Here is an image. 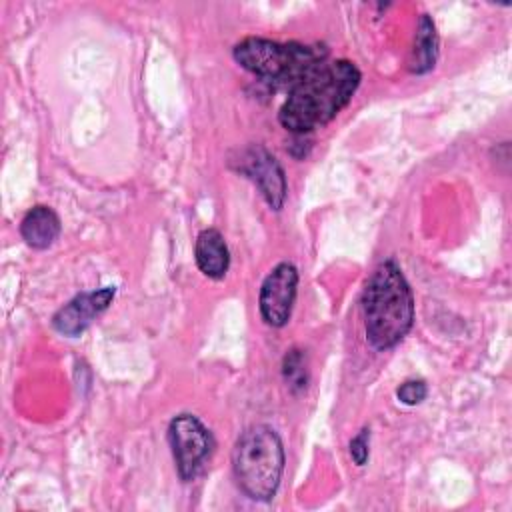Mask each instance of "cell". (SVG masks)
<instances>
[{
	"label": "cell",
	"mask_w": 512,
	"mask_h": 512,
	"mask_svg": "<svg viewBox=\"0 0 512 512\" xmlns=\"http://www.w3.org/2000/svg\"><path fill=\"white\" fill-rule=\"evenodd\" d=\"M438 58V34L434 20L428 14H422L416 24L414 44L408 58V70L412 74H426L434 68Z\"/></svg>",
	"instance_id": "11"
},
{
	"label": "cell",
	"mask_w": 512,
	"mask_h": 512,
	"mask_svg": "<svg viewBox=\"0 0 512 512\" xmlns=\"http://www.w3.org/2000/svg\"><path fill=\"white\" fill-rule=\"evenodd\" d=\"M116 288L114 286H104L100 290L92 292H82L74 296L68 304H64L54 316H52V326L56 332L76 338L80 336L94 318H98L114 300Z\"/></svg>",
	"instance_id": "8"
},
{
	"label": "cell",
	"mask_w": 512,
	"mask_h": 512,
	"mask_svg": "<svg viewBox=\"0 0 512 512\" xmlns=\"http://www.w3.org/2000/svg\"><path fill=\"white\" fill-rule=\"evenodd\" d=\"M298 292V270L290 262L276 264L260 286L258 308L262 320L272 328H282L292 314Z\"/></svg>",
	"instance_id": "6"
},
{
	"label": "cell",
	"mask_w": 512,
	"mask_h": 512,
	"mask_svg": "<svg viewBox=\"0 0 512 512\" xmlns=\"http://www.w3.org/2000/svg\"><path fill=\"white\" fill-rule=\"evenodd\" d=\"M168 440L172 446L178 474L184 482L192 480L212 452V434L194 414H178L170 420Z\"/></svg>",
	"instance_id": "5"
},
{
	"label": "cell",
	"mask_w": 512,
	"mask_h": 512,
	"mask_svg": "<svg viewBox=\"0 0 512 512\" xmlns=\"http://www.w3.org/2000/svg\"><path fill=\"white\" fill-rule=\"evenodd\" d=\"M366 340L376 350L394 348L412 328L414 296L394 260L376 266L362 292Z\"/></svg>",
	"instance_id": "2"
},
{
	"label": "cell",
	"mask_w": 512,
	"mask_h": 512,
	"mask_svg": "<svg viewBox=\"0 0 512 512\" xmlns=\"http://www.w3.org/2000/svg\"><path fill=\"white\" fill-rule=\"evenodd\" d=\"M240 172H244L260 190L272 210H280L286 200V176L278 160L262 146H250L242 152Z\"/></svg>",
	"instance_id": "7"
},
{
	"label": "cell",
	"mask_w": 512,
	"mask_h": 512,
	"mask_svg": "<svg viewBox=\"0 0 512 512\" xmlns=\"http://www.w3.org/2000/svg\"><path fill=\"white\" fill-rule=\"evenodd\" d=\"M368 444H370V430H368V428H362V430L350 440L348 450H350V456H352V460H354L356 466H364V464H366V460H368V456H370Z\"/></svg>",
	"instance_id": "14"
},
{
	"label": "cell",
	"mask_w": 512,
	"mask_h": 512,
	"mask_svg": "<svg viewBox=\"0 0 512 512\" xmlns=\"http://www.w3.org/2000/svg\"><path fill=\"white\" fill-rule=\"evenodd\" d=\"M360 78V70L350 60L326 58L290 88L278 112L280 124L294 134L328 124L352 100Z\"/></svg>",
	"instance_id": "1"
},
{
	"label": "cell",
	"mask_w": 512,
	"mask_h": 512,
	"mask_svg": "<svg viewBox=\"0 0 512 512\" xmlns=\"http://www.w3.org/2000/svg\"><path fill=\"white\" fill-rule=\"evenodd\" d=\"M282 376L286 380V386L292 392H302L308 384V368H306V356L302 350L292 348L282 362Z\"/></svg>",
	"instance_id": "12"
},
{
	"label": "cell",
	"mask_w": 512,
	"mask_h": 512,
	"mask_svg": "<svg viewBox=\"0 0 512 512\" xmlns=\"http://www.w3.org/2000/svg\"><path fill=\"white\" fill-rule=\"evenodd\" d=\"M232 54L244 70L278 86H288V90L326 60V50L322 46L276 42L256 36L240 40Z\"/></svg>",
	"instance_id": "4"
},
{
	"label": "cell",
	"mask_w": 512,
	"mask_h": 512,
	"mask_svg": "<svg viewBox=\"0 0 512 512\" xmlns=\"http://www.w3.org/2000/svg\"><path fill=\"white\" fill-rule=\"evenodd\" d=\"M20 234L28 246L44 250L56 242L60 234V218L50 206L38 204L24 214L20 222Z\"/></svg>",
	"instance_id": "10"
},
{
	"label": "cell",
	"mask_w": 512,
	"mask_h": 512,
	"mask_svg": "<svg viewBox=\"0 0 512 512\" xmlns=\"http://www.w3.org/2000/svg\"><path fill=\"white\" fill-rule=\"evenodd\" d=\"M194 258L200 272L212 280H220L226 276L230 266V252L224 236L216 228H204L196 236Z\"/></svg>",
	"instance_id": "9"
},
{
	"label": "cell",
	"mask_w": 512,
	"mask_h": 512,
	"mask_svg": "<svg viewBox=\"0 0 512 512\" xmlns=\"http://www.w3.org/2000/svg\"><path fill=\"white\" fill-rule=\"evenodd\" d=\"M428 394V388L422 380H406L396 388V396L402 404L406 406H416L420 404Z\"/></svg>",
	"instance_id": "13"
},
{
	"label": "cell",
	"mask_w": 512,
	"mask_h": 512,
	"mask_svg": "<svg viewBox=\"0 0 512 512\" xmlns=\"http://www.w3.org/2000/svg\"><path fill=\"white\" fill-rule=\"evenodd\" d=\"M232 470L238 488L252 500H270L284 470V444L270 426L256 424L240 434L232 450Z\"/></svg>",
	"instance_id": "3"
}]
</instances>
